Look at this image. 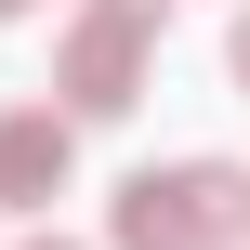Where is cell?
Instances as JSON below:
<instances>
[{
  "instance_id": "cell-4",
  "label": "cell",
  "mask_w": 250,
  "mask_h": 250,
  "mask_svg": "<svg viewBox=\"0 0 250 250\" xmlns=\"http://www.w3.org/2000/svg\"><path fill=\"white\" fill-rule=\"evenodd\" d=\"M26 250H79V237H26Z\"/></svg>"
},
{
  "instance_id": "cell-3",
  "label": "cell",
  "mask_w": 250,
  "mask_h": 250,
  "mask_svg": "<svg viewBox=\"0 0 250 250\" xmlns=\"http://www.w3.org/2000/svg\"><path fill=\"white\" fill-rule=\"evenodd\" d=\"M224 66H237V79H250V13H237V40H224Z\"/></svg>"
},
{
  "instance_id": "cell-1",
  "label": "cell",
  "mask_w": 250,
  "mask_h": 250,
  "mask_svg": "<svg viewBox=\"0 0 250 250\" xmlns=\"http://www.w3.org/2000/svg\"><path fill=\"white\" fill-rule=\"evenodd\" d=\"M119 250H237L250 237V171L237 158H171V171H132L119 211H105Z\"/></svg>"
},
{
  "instance_id": "cell-2",
  "label": "cell",
  "mask_w": 250,
  "mask_h": 250,
  "mask_svg": "<svg viewBox=\"0 0 250 250\" xmlns=\"http://www.w3.org/2000/svg\"><path fill=\"white\" fill-rule=\"evenodd\" d=\"M66 171H79V105H13L0 119V211L66 198Z\"/></svg>"
},
{
  "instance_id": "cell-5",
  "label": "cell",
  "mask_w": 250,
  "mask_h": 250,
  "mask_svg": "<svg viewBox=\"0 0 250 250\" xmlns=\"http://www.w3.org/2000/svg\"><path fill=\"white\" fill-rule=\"evenodd\" d=\"M0 13H40V0H0Z\"/></svg>"
}]
</instances>
